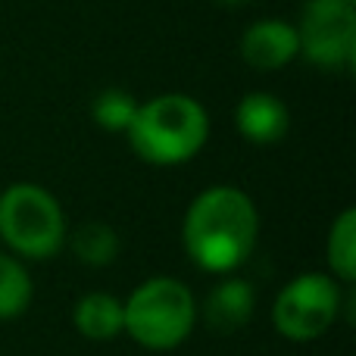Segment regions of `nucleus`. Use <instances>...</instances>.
Here are the masks:
<instances>
[{
  "label": "nucleus",
  "mask_w": 356,
  "mask_h": 356,
  "mask_svg": "<svg viewBox=\"0 0 356 356\" xmlns=\"http://www.w3.org/2000/svg\"><path fill=\"white\" fill-rule=\"evenodd\" d=\"M94 122L106 131H129L131 119L138 113V104L129 91H119V88H106L97 94L94 100Z\"/></svg>",
  "instance_id": "nucleus-14"
},
{
  "label": "nucleus",
  "mask_w": 356,
  "mask_h": 356,
  "mask_svg": "<svg viewBox=\"0 0 356 356\" xmlns=\"http://www.w3.org/2000/svg\"><path fill=\"white\" fill-rule=\"evenodd\" d=\"M31 303V278L19 259L0 253V319H16Z\"/></svg>",
  "instance_id": "nucleus-12"
},
{
  "label": "nucleus",
  "mask_w": 356,
  "mask_h": 356,
  "mask_svg": "<svg viewBox=\"0 0 356 356\" xmlns=\"http://www.w3.org/2000/svg\"><path fill=\"white\" fill-rule=\"evenodd\" d=\"M0 238L29 259H47L66 241V219L54 194L38 184H13L0 194Z\"/></svg>",
  "instance_id": "nucleus-4"
},
{
  "label": "nucleus",
  "mask_w": 356,
  "mask_h": 356,
  "mask_svg": "<svg viewBox=\"0 0 356 356\" xmlns=\"http://www.w3.org/2000/svg\"><path fill=\"white\" fill-rule=\"evenodd\" d=\"M222 3H247V0H222Z\"/></svg>",
  "instance_id": "nucleus-15"
},
{
  "label": "nucleus",
  "mask_w": 356,
  "mask_h": 356,
  "mask_svg": "<svg viewBox=\"0 0 356 356\" xmlns=\"http://www.w3.org/2000/svg\"><path fill=\"white\" fill-rule=\"evenodd\" d=\"M72 253L88 266H110L119 257V234L106 222H85L72 234Z\"/></svg>",
  "instance_id": "nucleus-11"
},
{
  "label": "nucleus",
  "mask_w": 356,
  "mask_h": 356,
  "mask_svg": "<svg viewBox=\"0 0 356 356\" xmlns=\"http://www.w3.org/2000/svg\"><path fill=\"white\" fill-rule=\"evenodd\" d=\"M300 54V41H297V29L278 19H263V22L250 25L241 38V56L247 66L272 72V69L288 66L294 56Z\"/></svg>",
  "instance_id": "nucleus-7"
},
{
  "label": "nucleus",
  "mask_w": 356,
  "mask_h": 356,
  "mask_svg": "<svg viewBox=\"0 0 356 356\" xmlns=\"http://www.w3.org/2000/svg\"><path fill=\"white\" fill-rule=\"evenodd\" d=\"M253 303H257V294H253L250 282L225 278L207 297V325L216 334H234L238 328H244L250 322Z\"/></svg>",
  "instance_id": "nucleus-8"
},
{
  "label": "nucleus",
  "mask_w": 356,
  "mask_h": 356,
  "mask_svg": "<svg viewBox=\"0 0 356 356\" xmlns=\"http://www.w3.org/2000/svg\"><path fill=\"white\" fill-rule=\"evenodd\" d=\"M238 131L250 144H275L288 135V106L266 91L247 94L238 104Z\"/></svg>",
  "instance_id": "nucleus-9"
},
{
  "label": "nucleus",
  "mask_w": 356,
  "mask_h": 356,
  "mask_svg": "<svg viewBox=\"0 0 356 356\" xmlns=\"http://www.w3.org/2000/svg\"><path fill=\"white\" fill-rule=\"evenodd\" d=\"M259 216L253 200L238 188H209L184 216V247L200 269L225 275L238 269L257 247Z\"/></svg>",
  "instance_id": "nucleus-1"
},
{
  "label": "nucleus",
  "mask_w": 356,
  "mask_h": 356,
  "mask_svg": "<svg viewBox=\"0 0 356 356\" xmlns=\"http://www.w3.org/2000/svg\"><path fill=\"white\" fill-rule=\"evenodd\" d=\"M300 54L322 69H344L356 56L353 0H307L297 29Z\"/></svg>",
  "instance_id": "nucleus-6"
},
{
  "label": "nucleus",
  "mask_w": 356,
  "mask_h": 356,
  "mask_svg": "<svg viewBox=\"0 0 356 356\" xmlns=\"http://www.w3.org/2000/svg\"><path fill=\"white\" fill-rule=\"evenodd\" d=\"M125 332L147 350H172L197 319L194 294L175 278H150L122 303Z\"/></svg>",
  "instance_id": "nucleus-3"
},
{
  "label": "nucleus",
  "mask_w": 356,
  "mask_h": 356,
  "mask_svg": "<svg viewBox=\"0 0 356 356\" xmlns=\"http://www.w3.org/2000/svg\"><path fill=\"white\" fill-rule=\"evenodd\" d=\"M75 328L91 341H113L125 332L122 303L113 294H88L75 303Z\"/></svg>",
  "instance_id": "nucleus-10"
},
{
  "label": "nucleus",
  "mask_w": 356,
  "mask_h": 356,
  "mask_svg": "<svg viewBox=\"0 0 356 356\" xmlns=\"http://www.w3.org/2000/svg\"><path fill=\"white\" fill-rule=\"evenodd\" d=\"M131 150L144 163L154 166H175L188 163L207 144L209 119L207 110L194 97L184 94H163L138 106L129 125Z\"/></svg>",
  "instance_id": "nucleus-2"
},
{
  "label": "nucleus",
  "mask_w": 356,
  "mask_h": 356,
  "mask_svg": "<svg viewBox=\"0 0 356 356\" xmlns=\"http://www.w3.org/2000/svg\"><path fill=\"white\" fill-rule=\"evenodd\" d=\"M328 263L341 282L356 278V213L344 209L334 219L332 234H328Z\"/></svg>",
  "instance_id": "nucleus-13"
},
{
  "label": "nucleus",
  "mask_w": 356,
  "mask_h": 356,
  "mask_svg": "<svg viewBox=\"0 0 356 356\" xmlns=\"http://www.w3.org/2000/svg\"><path fill=\"white\" fill-rule=\"evenodd\" d=\"M341 309V291L322 272H307L275 297L272 322L288 341H316L332 328Z\"/></svg>",
  "instance_id": "nucleus-5"
}]
</instances>
